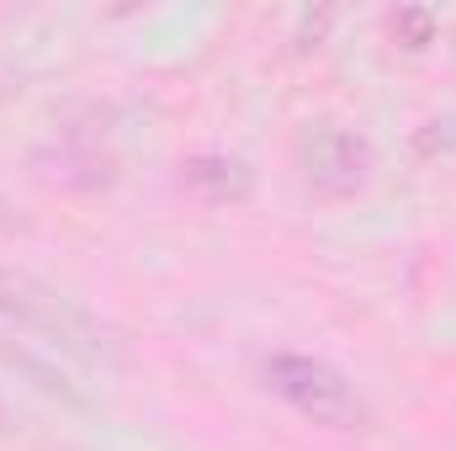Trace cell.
I'll list each match as a JSON object with an SVG mask.
<instances>
[{"label":"cell","mask_w":456,"mask_h":451,"mask_svg":"<svg viewBox=\"0 0 456 451\" xmlns=\"http://www.w3.org/2000/svg\"><path fill=\"white\" fill-rule=\"evenodd\" d=\"M43 181H59V186H80V192H96L112 181V160L102 154H80V149H59V154H43Z\"/></svg>","instance_id":"5b68a950"},{"label":"cell","mask_w":456,"mask_h":451,"mask_svg":"<svg viewBox=\"0 0 456 451\" xmlns=\"http://www.w3.org/2000/svg\"><path fill=\"white\" fill-rule=\"evenodd\" d=\"M330 27H335V11H308V16L297 21V43H303V48H319Z\"/></svg>","instance_id":"ba28073f"},{"label":"cell","mask_w":456,"mask_h":451,"mask_svg":"<svg viewBox=\"0 0 456 451\" xmlns=\"http://www.w3.org/2000/svg\"><path fill=\"white\" fill-rule=\"evenodd\" d=\"M181 186L208 208H228V202H249L255 170L233 154H197V160L181 165Z\"/></svg>","instance_id":"277c9868"},{"label":"cell","mask_w":456,"mask_h":451,"mask_svg":"<svg viewBox=\"0 0 456 451\" xmlns=\"http://www.w3.org/2000/svg\"><path fill=\"white\" fill-rule=\"evenodd\" d=\"M297 160H303L308 186L324 192V197H355L371 181V170H377L371 138H361L350 127H319V133H308L303 149H297Z\"/></svg>","instance_id":"3957f363"},{"label":"cell","mask_w":456,"mask_h":451,"mask_svg":"<svg viewBox=\"0 0 456 451\" xmlns=\"http://www.w3.org/2000/svg\"><path fill=\"white\" fill-rule=\"evenodd\" d=\"M0 319L21 324L32 335H48L53 345L75 350V356H96V324L43 276L21 271V266H0Z\"/></svg>","instance_id":"6da1fadb"},{"label":"cell","mask_w":456,"mask_h":451,"mask_svg":"<svg viewBox=\"0 0 456 451\" xmlns=\"http://www.w3.org/2000/svg\"><path fill=\"white\" fill-rule=\"evenodd\" d=\"M387 27H393V43H403L409 53H419V48L436 43V16H430L425 5H398Z\"/></svg>","instance_id":"8992f818"},{"label":"cell","mask_w":456,"mask_h":451,"mask_svg":"<svg viewBox=\"0 0 456 451\" xmlns=\"http://www.w3.org/2000/svg\"><path fill=\"white\" fill-rule=\"evenodd\" d=\"M265 382H271V393H281L314 425L355 430L366 420V409H361L355 388L345 382V372L330 366V361H319V356H271L265 361Z\"/></svg>","instance_id":"7a4b0ae2"},{"label":"cell","mask_w":456,"mask_h":451,"mask_svg":"<svg viewBox=\"0 0 456 451\" xmlns=\"http://www.w3.org/2000/svg\"><path fill=\"white\" fill-rule=\"evenodd\" d=\"M409 144H414L419 160H441V154H452L456 149V117H430V122H419Z\"/></svg>","instance_id":"52a82bcc"}]
</instances>
